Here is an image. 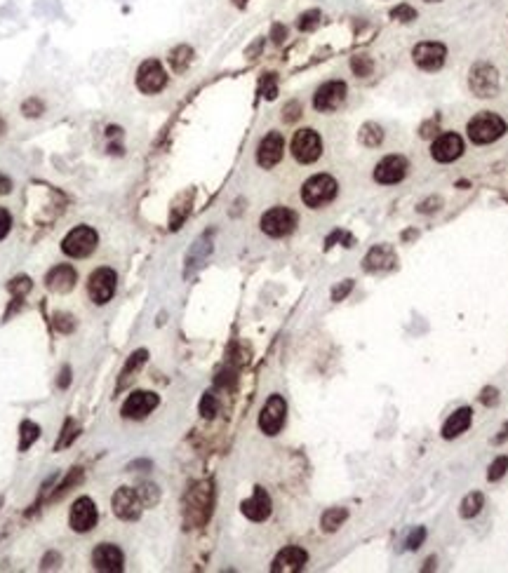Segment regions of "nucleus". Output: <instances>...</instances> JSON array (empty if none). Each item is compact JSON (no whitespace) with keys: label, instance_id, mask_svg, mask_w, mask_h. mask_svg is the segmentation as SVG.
Listing matches in <instances>:
<instances>
[{"label":"nucleus","instance_id":"8fccbe9b","mask_svg":"<svg viewBox=\"0 0 508 573\" xmlns=\"http://www.w3.org/2000/svg\"><path fill=\"white\" fill-rule=\"evenodd\" d=\"M285 38H287V28H285L283 24H273V28H271V40H273V43L283 45Z\"/></svg>","mask_w":508,"mask_h":573},{"label":"nucleus","instance_id":"58836bf2","mask_svg":"<svg viewBox=\"0 0 508 573\" xmlns=\"http://www.w3.org/2000/svg\"><path fill=\"white\" fill-rule=\"evenodd\" d=\"M76 437H78V423L68 418V421L64 423V430H61V439L57 442V449H64V446L71 444Z\"/></svg>","mask_w":508,"mask_h":573},{"label":"nucleus","instance_id":"f704fd0d","mask_svg":"<svg viewBox=\"0 0 508 573\" xmlns=\"http://www.w3.org/2000/svg\"><path fill=\"white\" fill-rule=\"evenodd\" d=\"M45 113V104L43 99H38V96H31V99H26L24 104H21V116L24 118H41Z\"/></svg>","mask_w":508,"mask_h":573},{"label":"nucleus","instance_id":"b1692460","mask_svg":"<svg viewBox=\"0 0 508 573\" xmlns=\"http://www.w3.org/2000/svg\"><path fill=\"white\" fill-rule=\"evenodd\" d=\"M471 421H473V411L468 409V406H461V409H456L452 416L445 421L443 426V437L445 439H454L459 437V435H464L468 428H471Z\"/></svg>","mask_w":508,"mask_h":573},{"label":"nucleus","instance_id":"a211bd4d","mask_svg":"<svg viewBox=\"0 0 508 573\" xmlns=\"http://www.w3.org/2000/svg\"><path fill=\"white\" fill-rule=\"evenodd\" d=\"M445 56H447V50H445L443 43H419L412 50L414 64L424 68V71H438V68H443Z\"/></svg>","mask_w":508,"mask_h":573},{"label":"nucleus","instance_id":"412c9836","mask_svg":"<svg viewBox=\"0 0 508 573\" xmlns=\"http://www.w3.org/2000/svg\"><path fill=\"white\" fill-rule=\"evenodd\" d=\"M306 561H308L306 550L289 545L276 554V559H273V564H271V571L273 573H296L304 569Z\"/></svg>","mask_w":508,"mask_h":573},{"label":"nucleus","instance_id":"9d476101","mask_svg":"<svg viewBox=\"0 0 508 573\" xmlns=\"http://www.w3.org/2000/svg\"><path fill=\"white\" fill-rule=\"evenodd\" d=\"M167 85V73L158 59H146L136 68V87L144 94H158Z\"/></svg>","mask_w":508,"mask_h":573},{"label":"nucleus","instance_id":"cd10ccee","mask_svg":"<svg viewBox=\"0 0 508 573\" xmlns=\"http://www.w3.org/2000/svg\"><path fill=\"white\" fill-rule=\"evenodd\" d=\"M191 200H193V191H186V193H181L179 200L174 202L172 219H170V228H172V231H176V228L181 226V221L188 216V211H191Z\"/></svg>","mask_w":508,"mask_h":573},{"label":"nucleus","instance_id":"bb28decb","mask_svg":"<svg viewBox=\"0 0 508 573\" xmlns=\"http://www.w3.org/2000/svg\"><path fill=\"white\" fill-rule=\"evenodd\" d=\"M167 61H170V66H172L174 73H184L193 61V50L188 48V45H176L172 52H170Z\"/></svg>","mask_w":508,"mask_h":573},{"label":"nucleus","instance_id":"72a5a7b5","mask_svg":"<svg viewBox=\"0 0 508 573\" xmlns=\"http://www.w3.org/2000/svg\"><path fill=\"white\" fill-rule=\"evenodd\" d=\"M318 24H321V10H306V12L299 14V19H296V28L299 31H316Z\"/></svg>","mask_w":508,"mask_h":573},{"label":"nucleus","instance_id":"7c9ffc66","mask_svg":"<svg viewBox=\"0 0 508 573\" xmlns=\"http://www.w3.org/2000/svg\"><path fill=\"white\" fill-rule=\"evenodd\" d=\"M38 437H41V426L38 423L28 421V418L19 423V451L31 449Z\"/></svg>","mask_w":508,"mask_h":573},{"label":"nucleus","instance_id":"f3484780","mask_svg":"<svg viewBox=\"0 0 508 573\" xmlns=\"http://www.w3.org/2000/svg\"><path fill=\"white\" fill-rule=\"evenodd\" d=\"M461 153H464V139L454 132L436 136L431 146V158L436 163H454V160L461 158Z\"/></svg>","mask_w":508,"mask_h":573},{"label":"nucleus","instance_id":"c9c22d12","mask_svg":"<svg viewBox=\"0 0 508 573\" xmlns=\"http://www.w3.org/2000/svg\"><path fill=\"white\" fill-rule=\"evenodd\" d=\"M506 470H508V456L494 458L492 466H489V470H487V479L489 482H499V479L506 475Z\"/></svg>","mask_w":508,"mask_h":573},{"label":"nucleus","instance_id":"37998d69","mask_svg":"<svg viewBox=\"0 0 508 573\" xmlns=\"http://www.w3.org/2000/svg\"><path fill=\"white\" fill-rule=\"evenodd\" d=\"M424 541H426V529H424V526H416V529L409 531L405 545H407V550H416V548H421V543H424Z\"/></svg>","mask_w":508,"mask_h":573},{"label":"nucleus","instance_id":"39448f33","mask_svg":"<svg viewBox=\"0 0 508 573\" xmlns=\"http://www.w3.org/2000/svg\"><path fill=\"white\" fill-rule=\"evenodd\" d=\"M468 87L480 99H492L499 94V71L487 61H478L468 73Z\"/></svg>","mask_w":508,"mask_h":573},{"label":"nucleus","instance_id":"3c124183","mask_svg":"<svg viewBox=\"0 0 508 573\" xmlns=\"http://www.w3.org/2000/svg\"><path fill=\"white\" fill-rule=\"evenodd\" d=\"M68 383H71V366H61L59 371V378H57V388H61V390H66Z\"/></svg>","mask_w":508,"mask_h":573},{"label":"nucleus","instance_id":"6e6d98bb","mask_svg":"<svg viewBox=\"0 0 508 573\" xmlns=\"http://www.w3.org/2000/svg\"><path fill=\"white\" fill-rule=\"evenodd\" d=\"M261 48H264V40L259 38V40H256V43L252 45V48L247 50V56H250V59H254V54H256V52H261Z\"/></svg>","mask_w":508,"mask_h":573},{"label":"nucleus","instance_id":"2f4dec72","mask_svg":"<svg viewBox=\"0 0 508 573\" xmlns=\"http://www.w3.org/2000/svg\"><path fill=\"white\" fill-rule=\"evenodd\" d=\"M351 71L356 73L358 78L372 76V71H374L372 56H367V54H356V56H351Z\"/></svg>","mask_w":508,"mask_h":573},{"label":"nucleus","instance_id":"0eeeda50","mask_svg":"<svg viewBox=\"0 0 508 573\" xmlns=\"http://www.w3.org/2000/svg\"><path fill=\"white\" fill-rule=\"evenodd\" d=\"M116 286H118V275L113 268H96L92 271L88 280V294H90V301L94 303V306H104L113 299V294H116Z\"/></svg>","mask_w":508,"mask_h":573},{"label":"nucleus","instance_id":"a19ab883","mask_svg":"<svg viewBox=\"0 0 508 573\" xmlns=\"http://www.w3.org/2000/svg\"><path fill=\"white\" fill-rule=\"evenodd\" d=\"M261 94H264L266 99H276V94H278L276 73H266V76L261 78Z\"/></svg>","mask_w":508,"mask_h":573},{"label":"nucleus","instance_id":"4468645a","mask_svg":"<svg viewBox=\"0 0 508 573\" xmlns=\"http://www.w3.org/2000/svg\"><path fill=\"white\" fill-rule=\"evenodd\" d=\"M285 153V139L281 132H268L264 139L259 141V148H256V165L264 169L276 167L278 163L283 160Z\"/></svg>","mask_w":508,"mask_h":573},{"label":"nucleus","instance_id":"aec40b11","mask_svg":"<svg viewBox=\"0 0 508 573\" xmlns=\"http://www.w3.org/2000/svg\"><path fill=\"white\" fill-rule=\"evenodd\" d=\"M271 510H273L271 496H268L266 489H261V486H254V494L250 496L247 501L241 503V512L250 521H264V519H268V517H271Z\"/></svg>","mask_w":508,"mask_h":573},{"label":"nucleus","instance_id":"20e7f679","mask_svg":"<svg viewBox=\"0 0 508 573\" xmlns=\"http://www.w3.org/2000/svg\"><path fill=\"white\" fill-rule=\"evenodd\" d=\"M96 244H99V235H96L94 228L76 226L61 240V251L71 259H88L90 254H94Z\"/></svg>","mask_w":508,"mask_h":573},{"label":"nucleus","instance_id":"de8ad7c7","mask_svg":"<svg viewBox=\"0 0 508 573\" xmlns=\"http://www.w3.org/2000/svg\"><path fill=\"white\" fill-rule=\"evenodd\" d=\"M351 289H353V280H344V282H339L332 289V301H344L348 294H351Z\"/></svg>","mask_w":508,"mask_h":573},{"label":"nucleus","instance_id":"ea45409f","mask_svg":"<svg viewBox=\"0 0 508 573\" xmlns=\"http://www.w3.org/2000/svg\"><path fill=\"white\" fill-rule=\"evenodd\" d=\"M216 409H219V402H216V397L212 393H205L203 399H201V416L203 418H214Z\"/></svg>","mask_w":508,"mask_h":573},{"label":"nucleus","instance_id":"2eb2a0df","mask_svg":"<svg viewBox=\"0 0 508 573\" xmlns=\"http://www.w3.org/2000/svg\"><path fill=\"white\" fill-rule=\"evenodd\" d=\"M92 566L101 573H121L125 566L123 550L113 543H99L92 552Z\"/></svg>","mask_w":508,"mask_h":573},{"label":"nucleus","instance_id":"7ed1b4c3","mask_svg":"<svg viewBox=\"0 0 508 573\" xmlns=\"http://www.w3.org/2000/svg\"><path fill=\"white\" fill-rule=\"evenodd\" d=\"M336 191H339V183H336L334 176L316 174L301 186V200H304L306 207L321 209L323 205L332 202L336 198Z\"/></svg>","mask_w":508,"mask_h":573},{"label":"nucleus","instance_id":"79ce46f5","mask_svg":"<svg viewBox=\"0 0 508 573\" xmlns=\"http://www.w3.org/2000/svg\"><path fill=\"white\" fill-rule=\"evenodd\" d=\"M52 326L57 331H61V334H71L73 331V326H76V322H73V317L71 315H66V313H57L54 315V320H52Z\"/></svg>","mask_w":508,"mask_h":573},{"label":"nucleus","instance_id":"c756f323","mask_svg":"<svg viewBox=\"0 0 508 573\" xmlns=\"http://www.w3.org/2000/svg\"><path fill=\"white\" fill-rule=\"evenodd\" d=\"M358 139H360L363 146L376 148V146H381V141H384V129H381L376 123H365L360 132H358Z\"/></svg>","mask_w":508,"mask_h":573},{"label":"nucleus","instance_id":"49530a36","mask_svg":"<svg viewBox=\"0 0 508 573\" xmlns=\"http://www.w3.org/2000/svg\"><path fill=\"white\" fill-rule=\"evenodd\" d=\"M12 231V214H10L5 207H0V242Z\"/></svg>","mask_w":508,"mask_h":573},{"label":"nucleus","instance_id":"dca6fc26","mask_svg":"<svg viewBox=\"0 0 508 573\" xmlns=\"http://www.w3.org/2000/svg\"><path fill=\"white\" fill-rule=\"evenodd\" d=\"M158 404H161V397H158L156 393L134 390L128 399H125L123 416L125 418H132V421H141V418H146L153 409H156Z\"/></svg>","mask_w":508,"mask_h":573},{"label":"nucleus","instance_id":"09e8293b","mask_svg":"<svg viewBox=\"0 0 508 573\" xmlns=\"http://www.w3.org/2000/svg\"><path fill=\"white\" fill-rule=\"evenodd\" d=\"M61 564V554L59 552H48L41 561V569L48 571V569H57V566Z\"/></svg>","mask_w":508,"mask_h":573},{"label":"nucleus","instance_id":"c85d7f7f","mask_svg":"<svg viewBox=\"0 0 508 573\" xmlns=\"http://www.w3.org/2000/svg\"><path fill=\"white\" fill-rule=\"evenodd\" d=\"M485 506V496L480 494V491H471L464 501H461V506H459V514L464 519H473V517H478L480 514V510Z\"/></svg>","mask_w":508,"mask_h":573},{"label":"nucleus","instance_id":"c03bdc74","mask_svg":"<svg viewBox=\"0 0 508 573\" xmlns=\"http://www.w3.org/2000/svg\"><path fill=\"white\" fill-rule=\"evenodd\" d=\"M391 17L398 21H414L416 19V10L409 8V5H398V8L391 10Z\"/></svg>","mask_w":508,"mask_h":573},{"label":"nucleus","instance_id":"6e6552de","mask_svg":"<svg viewBox=\"0 0 508 573\" xmlns=\"http://www.w3.org/2000/svg\"><path fill=\"white\" fill-rule=\"evenodd\" d=\"M296 223H299L296 211H292L289 207H273V209L264 211L259 226H261V231L266 235H271V238H285V235H289L294 231Z\"/></svg>","mask_w":508,"mask_h":573},{"label":"nucleus","instance_id":"f257e3e1","mask_svg":"<svg viewBox=\"0 0 508 573\" xmlns=\"http://www.w3.org/2000/svg\"><path fill=\"white\" fill-rule=\"evenodd\" d=\"M212 496H214V491H212V484L210 482H201L188 491L186 501H184L186 524L201 526L207 521V517L212 514Z\"/></svg>","mask_w":508,"mask_h":573},{"label":"nucleus","instance_id":"864d4df0","mask_svg":"<svg viewBox=\"0 0 508 573\" xmlns=\"http://www.w3.org/2000/svg\"><path fill=\"white\" fill-rule=\"evenodd\" d=\"M443 205V200L440 198H431V200H426V202H421L419 205V211L421 214H428V211H433V209H438Z\"/></svg>","mask_w":508,"mask_h":573},{"label":"nucleus","instance_id":"6ab92c4d","mask_svg":"<svg viewBox=\"0 0 508 573\" xmlns=\"http://www.w3.org/2000/svg\"><path fill=\"white\" fill-rule=\"evenodd\" d=\"M407 174V160L403 156H386L384 160H379V165L374 167V181L391 186L405 179Z\"/></svg>","mask_w":508,"mask_h":573},{"label":"nucleus","instance_id":"5fc2aeb1","mask_svg":"<svg viewBox=\"0 0 508 573\" xmlns=\"http://www.w3.org/2000/svg\"><path fill=\"white\" fill-rule=\"evenodd\" d=\"M12 191V179L5 174H0V196H8V193Z\"/></svg>","mask_w":508,"mask_h":573},{"label":"nucleus","instance_id":"393cba45","mask_svg":"<svg viewBox=\"0 0 508 573\" xmlns=\"http://www.w3.org/2000/svg\"><path fill=\"white\" fill-rule=\"evenodd\" d=\"M146 360H148V351H144V348H139V351H134L132 355H130L128 362H125V366H123V371H121V378H118V388H116L118 393L125 388V383L132 381L134 374L141 369V366H144Z\"/></svg>","mask_w":508,"mask_h":573},{"label":"nucleus","instance_id":"473e14b6","mask_svg":"<svg viewBox=\"0 0 508 573\" xmlns=\"http://www.w3.org/2000/svg\"><path fill=\"white\" fill-rule=\"evenodd\" d=\"M31 286H33V282L28 275H17V278H12L8 282V291L12 296H17V299H24L28 291H31Z\"/></svg>","mask_w":508,"mask_h":573},{"label":"nucleus","instance_id":"bf43d9fd","mask_svg":"<svg viewBox=\"0 0 508 573\" xmlns=\"http://www.w3.org/2000/svg\"><path fill=\"white\" fill-rule=\"evenodd\" d=\"M233 5H236V8H245V5H247V0H233Z\"/></svg>","mask_w":508,"mask_h":573},{"label":"nucleus","instance_id":"f03ea898","mask_svg":"<svg viewBox=\"0 0 508 573\" xmlns=\"http://www.w3.org/2000/svg\"><path fill=\"white\" fill-rule=\"evenodd\" d=\"M466 132H468V139L473 143L485 146V143H492L506 134V123H504V118H499L496 113L482 111V113H478L476 118H471Z\"/></svg>","mask_w":508,"mask_h":573},{"label":"nucleus","instance_id":"4be33fe9","mask_svg":"<svg viewBox=\"0 0 508 573\" xmlns=\"http://www.w3.org/2000/svg\"><path fill=\"white\" fill-rule=\"evenodd\" d=\"M76 282H78V273L73 271V266H68V263H59V266H54L52 271L45 275V286L57 291V294L71 291L73 286H76Z\"/></svg>","mask_w":508,"mask_h":573},{"label":"nucleus","instance_id":"e433bc0d","mask_svg":"<svg viewBox=\"0 0 508 573\" xmlns=\"http://www.w3.org/2000/svg\"><path fill=\"white\" fill-rule=\"evenodd\" d=\"M81 479H83V470H81V468H73V470H71V475H68V477L64 479V482H61L59 486H57V494L52 496V501H59V498L64 496L66 491L71 489V486L76 484V482H81Z\"/></svg>","mask_w":508,"mask_h":573},{"label":"nucleus","instance_id":"052dcab7","mask_svg":"<svg viewBox=\"0 0 508 573\" xmlns=\"http://www.w3.org/2000/svg\"><path fill=\"white\" fill-rule=\"evenodd\" d=\"M426 3H436V0H426Z\"/></svg>","mask_w":508,"mask_h":573},{"label":"nucleus","instance_id":"ddd939ff","mask_svg":"<svg viewBox=\"0 0 508 573\" xmlns=\"http://www.w3.org/2000/svg\"><path fill=\"white\" fill-rule=\"evenodd\" d=\"M113 514L123 521H134L141 517V510H144V503H141L136 489H130V486H121V489L113 494Z\"/></svg>","mask_w":508,"mask_h":573},{"label":"nucleus","instance_id":"9b49d317","mask_svg":"<svg viewBox=\"0 0 508 573\" xmlns=\"http://www.w3.org/2000/svg\"><path fill=\"white\" fill-rule=\"evenodd\" d=\"M346 92H348L346 83H341V80H329V83H325L316 90V94H313V106H316V111H321V113H332L346 101Z\"/></svg>","mask_w":508,"mask_h":573},{"label":"nucleus","instance_id":"4d7b16f0","mask_svg":"<svg viewBox=\"0 0 508 573\" xmlns=\"http://www.w3.org/2000/svg\"><path fill=\"white\" fill-rule=\"evenodd\" d=\"M433 134H436V132H433V123H426L424 127H421V136H424V139H431Z\"/></svg>","mask_w":508,"mask_h":573},{"label":"nucleus","instance_id":"423d86ee","mask_svg":"<svg viewBox=\"0 0 508 573\" xmlns=\"http://www.w3.org/2000/svg\"><path fill=\"white\" fill-rule=\"evenodd\" d=\"M289 148H292V156H294L296 163L311 165L323 156V139H321V134H318L316 129L304 127V129L294 132L292 146Z\"/></svg>","mask_w":508,"mask_h":573},{"label":"nucleus","instance_id":"4c0bfd02","mask_svg":"<svg viewBox=\"0 0 508 573\" xmlns=\"http://www.w3.org/2000/svg\"><path fill=\"white\" fill-rule=\"evenodd\" d=\"M136 494H139L141 498V503H144V508H151V506H156L158 503V486H153V484H141V486H136Z\"/></svg>","mask_w":508,"mask_h":573},{"label":"nucleus","instance_id":"13d9d810","mask_svg":"<svg viewBox=\"0 0 508 573\" xmlns=\"http://www.w3.org/2000/svg\"><path fill=\"white\" fill-rule=\"evenodd\" d=\"M5 129H8V125H5V120H3V116H0V136L5 134Z\"/></svg>","mask_w":508,"mask_h":573},{"label":"nucleus","instance_id":"f8f14e48","mask_svg":"<svg viewBox=\"0 0 508 573\" xmlns=\"http://www.w3.org/2000/svg\"><path fill=\"white\" fill-rule=\"evenodd\" d=\"M96 519H99V512H96V506L92 498L81 496L76 503L71 506V514H68V524L76 534H88L96 526Z\"/></svg>","mask_w":508,"mask_h":573},{"label":"nucleus","instance_id":"a18cd8bd","mask_svg":"<svg viewBox=\"0 0 508 573\" xmlns=\"http://www.w3.org/2000/svg\"><path fill=\"white\" fill-rule=\"evenodd\" d=\"M299 118H301V104L299 101H289V104H285V108H283L285 123H296Z\"/></svg>","mask_w":508,"mask_h":573},{"label":"nucleus","instance_id":"5701e85b","mask_svg":"<svg viewBox=\"0 0 508 573\" xmlns=\"http://www.w3.org/2000/svg\"><path fill=\"white\" fill-rule=\"evenodd\" d=\"M396 263H398V256L391 244H376V247L369 249L367 256H365V271H369V273L391 271V268H396Z\"/></svg>","mask_w":508,"mask_h":573},{"label":"nucleus","instance_id":"603ef678","mask_svg":"<svg viewBox=\"0 0 508 573\" xmlns=\"http://www.w3.org/2000/svg\"><path fill=\"white\" fill-rule=\"evenodd\" d=\"M496 399H499V393H496V388H485L482 395H480V402L482 404H496Z\"/></svg>","mask_w":508,"mask_h":573},{"label":"nucleus","instance_id":"1a4fd4ad","mask_svg":"<svg viewBox=\"0 0 508 573\" xmlns=\"http://www.w3.org/2000/svg\"><path fill=\"white\" fill-rule=\"evenodd\" d=\"M285 416H287V402H285L281 395H271V397L266 399L261 414H259L261 433L268 435V437L278 435L285 426Z\"/></svg>","mask_w":508,"mask_h":573},{"label":"nucleus","instance_id":"a878e982","mask_svg":"<svg viewBox=\"0 0 508 573\" xmlns=\"http://www.w3.org/2000/svg\"><path fill=\"white\" fill-rule=\"evenodd\" d=\"M346 519H348L346 508H329V510H325L323 517H321V529L325 531V534H334V531L339 529Z\"/></svg>","mask_w":508,"mask_h":573}]
</instances>
